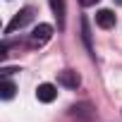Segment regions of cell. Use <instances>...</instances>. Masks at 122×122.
<instances>
[{
    "instance_id": "cell-8",
    "label": "cell",
    "mask_w": 122,
    "mask_h": 122,
    "mask_svg": "<svg viewBox=\"0 0 122 122\" xmlns=\"http://www.w3.org/2000/svg\"><path fill=\"white\" fill-rule=\"evenodd\" d=\"M79 3H81L84 7H91V5H96V3H98V0H79Z\"/></svg>"
},
{
    "instance_id": "cell-1",
    "label": "cell",
    "mask_w": 122,
    "mask_h": 122,
    "mask_svg": "<svg viewBox=\"0 0 122 122\" xmlns=\"http://www.w3.org/2000/svg\"><path fill=\"white\" fill-rule=\"evenodd\" d=\"M50 36H53V26H50V24H38V26L31 31V36H29V46H31V48H41L43 43L50 41Z\"/></svg>"
},
{
    "instance_id": "cell-9",
    "label": "cell",
    "mask_w": 122,
    "mask_h": 122,
    "mask_svg": "<svg viewBox=\"0 0 122 122\" xmlns=\"http://www.w3.org/2000/svg\"><path fill=\"white\" fill-rule=\"evenodd\" d=\"M115 3H120V5H122V0H115Z\"/></svg>"
},
{
    "instance_id": "cell-2",
    "label": "cell",
    "mask_w": 122,
    "mask_h": 122,
    "mask_svg": "<svg viewBox=\"0 0 122 122\" xmlns=\"http://www.w3.org/2000/svg\"><path fill=\"white\" fill-rule=\"evenodd\" d=\"M34 7H24V10H19L17 15H15V19L7 24V29H5V34H12V31H17V29H24L31 19H34Z\"/></svg>"
},
{
    "instance_id": "cell-6",
    "label": "cell",
    "mask_w": 122,
    "mask_h": 122,
    "mask_svg": "<svg viewBox=\"0 0 122 122\" xmlns=\"http://www.w3.org/2000/svg\"><path fill=\"white\" fill-rule=\"evenodd\" d=\"M50 7L57 17V24L60 26H65V0H50Z\"/></svg>"
},
{
    "instance_id": "cell-7",
    "label": "cell",
    "mask_w": 122,
    "mask_h": 122,
    "mask_svg": "<svg viewBox=\"0 0 122 122\" xmlns=\"http://www.w3.org/2000/svg\"><path fill=\"white\" fill-rule=\"evenodd\" d=\"M15 91H17V86H15L7 77H3V81H0V96H3L5 101H10V98L15 96Z\"/></svg>"
},
{
    "instance_id": "cell-4",
    "label": "cell",
    "mask_w": 122,
    "mask_h": 122,
    "mask_svg": "<svg viewBox=\"0 0 122 122\" xmlns=\"http://www.w3.org/2000/svg\"><path fill=\"white\" fill-rule=\"evenodd\" d=\"M57 81L62 84L65 89H77V86L81 84V79H79V74H77L74 70H62L60 77H57Z\"/></svg>"
},
{
    "instance_id": "cell-3",
    "label": "cell",
    "mask_w": 122,
    "mask_h": 122,
    "mask_svg": "<svg viewBox=\"0 0 122 122\" xmlns=\"http://www.w3.org/2000/svg\"><path fill=\"white\" fill-rule=\"evenodd\" d=\"M36 98H38L41 103H53V101L57 98V89H55L53 84H38V89H36Z\"/></svg>"
},
{
    "instance_id": "cell-5",
    "label": "cell",
    "mask_w": 122,
    "mask_h": 122,
    "mask_svg": "<svg viewBox=\"0 0 122 122\" xmlns=\"http://www.w3.org/2000/svg\"><path fill=\"white\" fill-rule=\"evenodd\" d=\"M115 22H117V17H115L112 10H98V12H96V24H98L101 29H112Z\"/></svg>"
}]
</instances>
